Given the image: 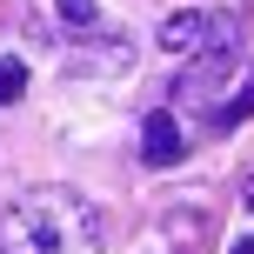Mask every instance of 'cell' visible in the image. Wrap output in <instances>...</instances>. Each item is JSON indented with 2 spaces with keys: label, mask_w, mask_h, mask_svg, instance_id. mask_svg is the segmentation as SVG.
Masks as SVG:
<instances>
[{
  "label": "cell",
  "mask_w": 254,
  "mask_h": 254,
  "mask_svg": "<svg viewBox=\"0 0 254 254\" xmlns=\"http://www.w3.org/2000/svg\"><path fill=\"white\" fill-rule=\"evenodd\" d=\"M241 121H254V67L241 74V87H234V101H228V107L214 114V127H221V134H228V127H241Z\"/></svg>",
  "instance_id": "5"
},
{
  "label": "cell",
  "mask_w": 254,
  "mask_h": 254,
  "mask_svg": "<svg viewBox=\"0 0 254 254\" xmlns=\"http://www.w3.org/2000/svg\"><path fill=\"white\" fill-rule=\"evenodd\" d=\"M181 154H188V134H181V121L167 114V107H154V114L140 121V161H147V167H174Z\"/></svg>",
  "instance_id": "3"
},
{
  "label": "cell",
  "mask_w": 254,
  "mask_h": 254,
  "mask_svg": "<svg viewBox=\"0 0 254 254\" xmlns=\"http://www.w3.org/2000/svg\"><path fill=\"white\" fill-rule=\"evenodd\" d=\"M0 254H101V221L74 188H27L0 207Z\"/></svg>",
  "instance_id": "1"
},
{
  "label": "cell",
  "mask_w": 254,
  "mask_h": 254,
  "mask_svg": "<svg viewBox=\"0 0 254 254\" xmlns=\"http://www.w3.org/2000/svg\"><path fill=\"white\" fill-rule=\"evenodd\" d=\"M127 61H134V47L121 40H87L80 54H67V74H127Z\"/></svg>",
  "instance_id": "4"
},
{
  "label": "cell",
  "mask_w": 254,
  "mask_h": 254,
  "mask_svg": "<svg viewBox=\"0 0 254 254\" xmlns=\"http://www.w3.org/2000/svg\"><path fill=\"white\" fill-rule=\"evenodd\" d=\"M241 74H248V61H241V47H234V40H228V47H207V54H194V67L181 74L174 101L214 121V114H221V87H228V80H241Z\"/></svg>",
  "instance_id": "2"
},
{
  "label": "cell",
  "mask_w": 254,
  "mask_h": 254,
  "mask_svg": "<svg viewBox=\"0 0 254 254\" xmlns=\"http://www.w3.org/2000/svg\"><path fill=\"white\" fill-rule=\"evenodd\" d=\"M54 13L67 27H101V0H54Z\"/></svg>",
  "instance_id": "7"
},
{
  "label": "cell",
  "mask_w": 254,
  "mask_h": 254,
  "mask_svg": "<svg viewBox=\"0 0 254 254\" xmlns=\"http://www.w3.org/2000/svg\"><path fill=\"white\" fill-rule=\"evenodd\" d=\"M228 254H254V241H234V248H228Z\"/></svg>",
  "instance_id": "9"
},
{
  "label": "cell",
  "mask_w": 254,
  "mask_h": 254,
  "mask_svg": "<svg viewBox=\"0 0 254 254\" xmlns=\"http://www.w3.org/2000/svg\"><path fill=\"white\" fill-rule=\"evenodd\" d=\"M27 94V61H13V54H0V107H13Z\"/></svg>",
  "instance_id": "6"
},
{
  "label": "cell",
  "mask_w": 254,
  "mask_h": 254,
  "mask_svg": "<svg viewBox=\"0 0 254 254\" xmlns=\"http://www.w3.org/2000/svg\"><path fill=\"white\" fill-rule=\"evenodd\" d=\"M241 207H248V214H254V167H248V174H241Z\"/></svg>",
  "instance_id": "8"
}]
</instances>
